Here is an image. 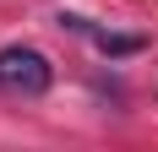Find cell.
<instances>
[{"label": "cell", "instance_id": "2", "mask_svg": "<svg viewBox=\"0 0 158 152\" xmlns=\"http://www.w3.org/2000/svg\"><path fill=\"white\" fill-rule=\"evenodd\" d=\"M93 44L104 49L109 60H120V54H142L147 38H142V33H104V27H93Z\"/></svg>", "mask_w": 158, "mask_h": 152}, {"label": "cell", "instance_id": "1", "mask_svg": "<svg viewBox=\"0 0 158 152\" xmlns=\"http://www.w3.org/2000/svg\"><path fill=\"white\" fill-rule=\"evenodd\" d=\"M0 87L22 92V98H44L55 87V65L49 54H38L33 44H6L0 49Z\"/></svg>", "mask_w": 158, "mask_h": 152}]
</instances>
